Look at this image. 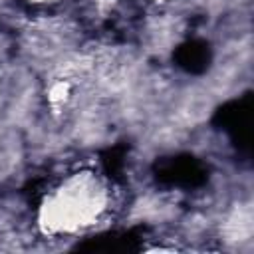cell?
Masks as SVG:
<instances>
[{
    "label": "cell",
    "mask_w": 254,
    "mask_h": 254,
    "mask_svg": "<svg viewBox=\"0 0 254 254\" xmlns=\"http://www.w3.org/2000/svg\"><path fill=\"white\" fill-rule=\"evenodd\" d=\"M109 204L107 181L91 169H81L65 175L46 192L38 208V224L46 234H77L99 224Z\"/></svg>",
    "instance_id": "1"
},
{
    "label": "cell",
    "mask_w": 254,
    "mask_h": 254,
    "mask_svg": "<svg viewBox=\"0 0 254 254\" xmlns=\"http://www.w3.org/2000/svg\"><path fill=\"white\" fill-rule=\"evenodd\" d=\"M159 2H161V0H159Z\"/></svg>",
    "instance_id": "2"
}]
</instances>
